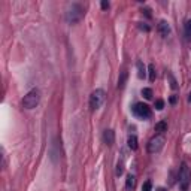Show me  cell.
I'll use <instances>...</instances> for the list:
<instances>
[{
  "label": "cell",
  "mask_w": 191,
  "mask_h": 191,
  "mask_svg": "<svg viewBox=\"0 0 191 191\" xmlns=\"http://www.w3.org/2000/svg\"><path fill=\"white\" fill-rule=\"evenodd\" d=\"M185 29H187V32H188V33L191 32V19H188V21H187V24H185Z\"/></svg>",
  "instance_id": "18"
},
{
  "label": "cell",
  "mask_w": 191,
  "mask_h": 191,
  "mask_svg": "<svg viewBox=\"0 0 191 191\" xmlns=\"http://www.w3.org/2000/svg\"><path fill=\"white\" fill-rule=\"evenodd\" d=\"M136 67H138V76H139L140 79H143V78L146 76V70H145L143 63H142V61H138V63H136Z\"/></svg>",
  "instance_id": "10"
},
{
  "label": "cell",
  "mask_w": 191,
  "mask_h": 191,
  "mask_svg": "<svg viewBox=\"0 0 191 191\" xmlns=\"http://www.w3.org/2000/svg\"><path fill=\"white\" fill-rule=\"evenodd\" d=\"M117 175L120 176V175H122V164H118V169H117Z\"/></svg>",
  "instance_id": "21"
},
{
  "label": "cell",
  "mask_w": 191,
  "mask_h": 191,
  "mask_svg": "<svg viewBox=\"0 0 191 191\" xmlns=\"http://www.w3.org/2000/svg\"><path fill=\"white\" fill-rule=\"evenodd\" d=\"M133 114L138 117V118H149L151 117V107L146 103H136L133 106Z\"/></svg>",
  "instance_id": "6"
},
{
  "label": "cell",
  "mask_w": 191,
  "mask_h": 191,
  "mask_svg": "<svg viewBox=\"0 0 191 191\" xmlns=\"http://www.w3.org/2000/svg\"><path fill=\"white\" fill-rule=\"evenodd\" d=\"M188 102L191 103V93H190V97H188Z\"/></svg>",
  "instance_id": "22"
},
{
  "label": "cell",
  "mask_w": 191,
  "mask_h": 191,
  "mask_svg": "<svg viewBox=\"0 0 191 191\" xmlns=\"http://www.w3.org/2000/svg\"><path fill=\"white\" fill-rule=\"evenodd\" d=\"M170 87L173 88V90H175L176 87H178V85H176V81H175V79L172 78V76H170Z\"/></svg>",
  "instance_id": "19"
},
{
  "label": "cell",
  "mask_w": 191,
  "mask_h": 191,
  "mask_svg": "<svg viewBox=\"0 0 191 191\" xmlns=\"http://www.w3.org/2000/svg\"><path fill=\"white\" fill-rule=\"evenodd\" d=\"M104 99H106L104 90H102V88L94 90V91L91 93V96H90V107H91L93 111L99 109V107L104 103Z\"/></svg>",
  "instance_id": "4"
},
{
  "label": "cell",
  "mask_w": 191,
  "mask_h": 191,
  "mask_svg": "<svg viewBox=\"0 0 191 191\" xmlns=\"http://www.w3.org/2000/svg\"><path fill=\"white\" fill-rule=\"evenodd\" d=\"M39 100H40V93H39L37 88H35V90L29 91V93L24 96L22 106H24L26 109H33V107H36V106L39 104Z\"/></svg>",
  "instance_id": "2"
},
{
  "label": "cell",
  "mask_w": 191,
  "mask_h": 191,
  "mask_svg": "<svg viewBox=\"0 0 191 191\" xmlns=\"http://www.w3.org/2000/svg\"><path fill=\"white\" fill-rule=\"evenodd\" d=\"M142 96L145 97V99H152V90L151 88H142Z\"/></svg>",
  "instance_id": "13"
},
{
  "label": "cell",
  "mask_w": 191,
  "mask_h": 191,
  "mask_svg": "<svg viewBox=\"0 0 191 191\" xmlns=\"http://www.w3.org/2000/svg\"><path fill=\"white\" fill-rule=\"evenodd\" d=\"M167 130V122L164 121H160L155 124V131H160V133H164Z\"/></svg>",
  "instance_id": "12"
},
{
  "label": "cell",
  "mask_w": 191,
  "mask_h": 191,
  "mask_svg": "<svg viewBox=\"0 0 191 191\" xmlns=\"http://www.w3.org/2000/svg\"><path fill=\"white\" fill-rule=\"evenodd\" d=\"M157 30H158V33L163 36V37H166V36L170 33V26H169V22L167 21H160L158 22V27H157Z\"/></svg>",
  "instance_id": "7"
},
{
  "label": "cell",
  "mask_w": 191,
  "mask_h": 191,
  "mask_svg": "<svg viewBox=\"0 0 191 191\" xmlns=\"http://www.w3.org/2000/svg\"><path fill=\"white\" fill-rule=\"evenodd\" d=\"M107 8H109V2L103 0V2H102V9H107Z\"/></svg>",
  "instance_id": "20"
},
{
  "label": "cell",
  "mask_w": 191,
  "mask_h": 191,
  "mask_svg": "<svg viewBox=\"0 0 191 191\" xmlns=\"http://www.w3.org/2000/svg\"><path fill=\"white\" fill-rule=\"evenodd\" d=\"M125 79H127V72H122L120 79H118V88H122L125 85Z\"/></svg>",
  "instance_id": "14"
},
{
  "label": "cell",
  "mask_w": 191,
  "mask_h": 191,
  "mask_svg": "<svg viewBox=\"0 0 191 191\" xmlns=\"http://www.w3.org/2000/svg\"><path fill=\"white\" fill-rule=\"evenodd\" d=\"M148 72H149V81H154L155 79V67H154V64H149Z\"/></svg>",
  "instance_id": "15"
},
{
  "label": "cell",
  "mask_w": 191,
  "mask_h": 191,
  "mask_svg": "<svg viewBox=\"0 0 191 191\" xmlns=\"http://www.w3.org/2000/svg\"><path fill=\"white\" fill-rule=\"evenodd\" d=\"M190 182H191L190 169H188L187 163H182L181 169H179V187H181V191H188Z\"/></svg>",
  "instance_id": "3"
},
{
  "label": "cell",
  "mask_w": 191,
  "mask_h": 191,
  "mask_svg": "<svg viewBox=\"0 0 191 191\" xmlns=\"http://www.w3.org/2000/svg\"><path fill=\"white\" fill-rule=\"evenodd\" d=\"M135 187H136V178H135L133 175H128L127 179H125V188L128 191H133Z\"/></svg>",
  "instance_id": "9"
},
{
  "label": "cell",
  "mask_w": 191,
  "mask_h": 191,
  "mask_svg": "<svg viewBox=\"0 0 191 191\" xmlns=\"http://www.w3.org/2000/svg\"><path fill=\"white\" fill-rule=\"evenodd\" d=\"M103 140L106 145H112L115 142V133H114V130H104Z\"/></svg>",
  "instance_id": "8"
},
{
  "label": "cell",
  "mask_w": 191,
  "mask_h": 191,
  "mask_svg": "<svg viewBox=\"0 0 191 191\" xmlns=\"http://www.w3.org/2000/svg\"><path fill=\"white\" fill-rule=\"evenodd\" d=\"M152 190V182L151 181H146L145 184H143V187H142V191H151Z\"/></svg>",
  "instance_id": "16"
},
{
  "label": "cell",
  "mask_w": 191,
  "mask_h": 191,
  "mask_svg": "<svg viewBox=\"0 0 191 191\" xmlns=\"http://www.w3.org/2000/svg\"><path fill=\"white\" fill-rule=\"evenodd\" d=\"M82 17H84V8L79 3H73L66 12V21L69 24H75V22L81 21Z\"/></svg>",
  "instance_id": "1"
},
{
  "label": "cell",
  "mask_w": 191,
  "mask_h": 191,
  "mask_svg": "<svg viewBox=\"0 0 191 191\" xmlns=\"http://www.w3.org/2000/svg\"><path fill=\"white\" fill-rule=\"evenodd\" d=\"M164 136L163 135H157L154 136L152 139L148 142V152L149 154H157V152H160L161 149H163V146H164Z\"/></svg>",
  "instance_id": "5"
},
{
  "label": "cell",
  "mask_w": 191,
  "mask_h": 191,
  "mask_svg": "<svg viewBox=\"0 0 191 191\" xmlns=\"http://www.w3.org/2000/svg\"><path fill=\"white\" fill-rule=\"evenodd\" d=\"M127 143H128V148H130L131 151H136V149H138V138H136V136H130L128 140H127Z\"/></svg>",
  "instance_id": "11"
},
{
  "label": "cell",
  "mask_w": 191,
  "mask_h": 191,
  "mask_svg": "<svg viewBox=\"0 0 191 191\" xmlns=\"http://www.w3.org/2000/svg\"><path fill=\"white\" fill-rule=\"evenodd\" d=\"M155 107L158 109V111H161V109L164 107V102H163V100H157V102H155Z\"/></svg>",
  "instance_id": "17"
}]
</instances>
